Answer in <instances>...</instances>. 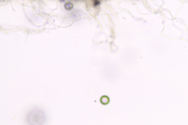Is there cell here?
I'll return each instance as SVG.
<instances>
[{"label":"cell","instance_id":"obj_1","mask_svg":"<svg viewBox=\"0 0 188 125\" xmlns=\"http://www.w3.org/2000/svg\"><path fill=\"white\" fill-rule=\"evenodd\" d=\"M27 120L29 124L42 125L46 120V116L43 110L41 109H35L28 113Z\"/></svg>","mask_w":188,"mask_h":125},{"label":"cell","instance_id":"obj_3","mask_svg":"<svg viewBox=\"0 0 188 125\" xmlns=\"http://www.w3.org/2000/svg\"><path fill=\"white\" fill-rule=\"evenodd\" d=\"M95 1V3H94V6H97L99 5L100 4V2L98 0H94Z\"/></svg>","mask_w":188,"mask_h":125},{"label":"cell","instance_id":"obj_2","mask_svg":"<svg viewBox=\"0 0 188 125\" xmlns=\"http://www.w3.org/2000/svg\"><path fill=\"white\" fill-rule=\"evenodd\" d=\"M100 102L103 105H107L110 102V98L107 96L104 95L100 98Z\"/></svg>","mask_w":188,"mask_h":125}]
</instances>
